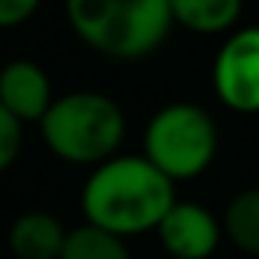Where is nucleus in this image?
Masks as SVG:
<instances>
[{
  "label": "nucleus",
  "instance_id": "1",
  "mask_svg": "<svg viewBox=\"0 0 259 259\" xmlns=\"http://www.w3.org/2000/svg\"><path fill=\"white\" fill-rule=\"evenodd\" d=\"M175 202V181L145 157H112L97 166L81 187L88 223L118 238L160 229Z\"/></svg>",
  "mask_w": 259,
  "mask_h": 259
},
{
  "label": "nucleus",
  "instance_id": "2",
  "mask_svg": "<svg viewBox=\"0 0 259 259\" xmlns=\"http://www.w3.org/2000/svg\"><path fill=\"white\" fill-rule=\"evenodd\" d=\"M75 36L115 61H139L157 52L175 18L169 0H66Z\"/></svg>",
  "mask_w": 259,
  "mask_h": 259
},
{
  "label": "nucleus",
  "instance_id": "3",
  "mask_svg": "<svg viewBox=\"0 0 259 259\" xmlns=\"http://www.w3.org/2000/svg\"><path fill=\"white\" fill-rule=\"evenodd\" d=\"M49 151L72 166H103L124 142L121 106L97 91H72L55 100L39 121Z\"/></svg>",
  "mask_w": 259,
  "mask_h": 259
},
{
  "label": "nucleus",
  "instance_id": "4",
  "mask_svg": "<svg viewBox=\"0 0 259 259\" xmlns=\"http://www.w3.org/2000/svg\"><path fill=\"white\" fill-rule=\"evenodd\" d=\"M217 154V127L196 103H169L145 127L142 157L169 181L202 175Z\"/></svg>",
  "mask_w": 259,
  "mask_h": 259
},
{
  "label": "nucleus",
  "instance_id": "5",
  "mask_svg": "<svg viewBox=\"0 0 259 259\" xmlns=\"http://www.w3.org/2000/svg\"><path fill=\"white\" fill-rule=\"evenodd\" d=\"M211 84L217 100L238 112L256 115L259 112V27H244L232 33L211 66Z\"/></svg>",
  "mask_w": 259,
  "mask_h": 259
},
{
  "label": "nucleus",
  "instance_id": "6",
  "mask_svg": "<svg viewBox=\"0 0 259 259\" xmlns=\"http://www.w3.org/2000/svg\"><path fill=\"white\" fill-rule=\"evenodd\" d=\"M169 259H208L223 235V223L196 202H175L157 229Z\"/></svg>",
  "mask_w": 259,
  "mask_h": 259
},
{
  "label": "nucleus",
  "instance_id": "7",
  "mask_svg": "<svg viewBox=\"0 0 259 259\" xmlns=\"http://www.w3.org/2000/svg\"><path fill=\"white\" fill-rule=\"evenodd\" d=\"M0 106L24 121H42L55 106L52 81L33 61H9L0 69Z\"/></svg>",
  "mask_w": 259,
  "mask_h": 259
},
{
  "label": "nucleus",
  "instance_id": "8",
  "mask_svg": "<svg viewBox=\"0 0 259 259\" xmlns=\"http://www.w3.org/2000/svg\"><path fill=\"white\" fill-rule=\"evenodd\" d=\"M69 229L49 211H24L9 226V250L15 259H61Z\"/></svg>",
  "mask_w": 259,
  "mask_h": 259
},
{
  "label": "nucleus",
  "instance_id": "9",
  "mask_svg": "<svg viewBox=\"0 0 259 259\" xmlns=\"http://www.w3.org/2000/svg\"><path fill=\"white\" fill-rule=\"evenodd\" d=\"M172 18L193 33H223L241 15V0H169Z\"/></svg>",
  "mask_w": 259,
  "mask_h": 259
},
{
  "label": "nucleus",
  "instance_id": "10",
  "mask_svg": "<svg viewBox=\"0 0 259 259\" xmlns=\"http://www.w3.org/2000/svg\"><path fill=\"white\" fill-rule=\"evenodd\" d=\"M223 232L241 253L259 256V187L241 190L226 205Z\"/></svg>",
  "mask_w": 259,
  "mask_h": 259
},
{
  "label": "nucleus",
  "instance_id": "11",
  "mask_svg": "<svg viewBox=\"0 0 259 259\" xmlns=\"http://www.w3.org/2000/svg\"><path fill=\"white\" fill-rule=\"evenodd\" d=\"M61 259H130V250L124 247V238L84 223L78 229H69Z\"/></svg>",
  "mask_w": 259,
  "mask_h": 259
},
{
  "label": "nucleus",
  "instance_id": "12",
  "mask_svg": "<svg viewBox=\"0 0 259 259\" xmlns=\"http://www.w3.org/2000/svg\"><path fill=\"white\" fill-rule=\"evenodd\" d=\"M21 151V121L0 106V172L15 163Z\"/></svg>",
  "mask_w": 259,
  "mask_h": 259
},
{
  "label": "nucleus",
  "instance_id": "13",
  "mask_svg": "<svg viewBox=\"0 0 259 259\" xmlns=\"http://www.w3.org/2000/svg\"><path fill=\"white\" fill-rule=\"evenodd\" d=\"M39 9V0H0V27H15Z\"/></svg>",
  "mask_w": 259,
  "mask_h": 259
}]
</instances>
